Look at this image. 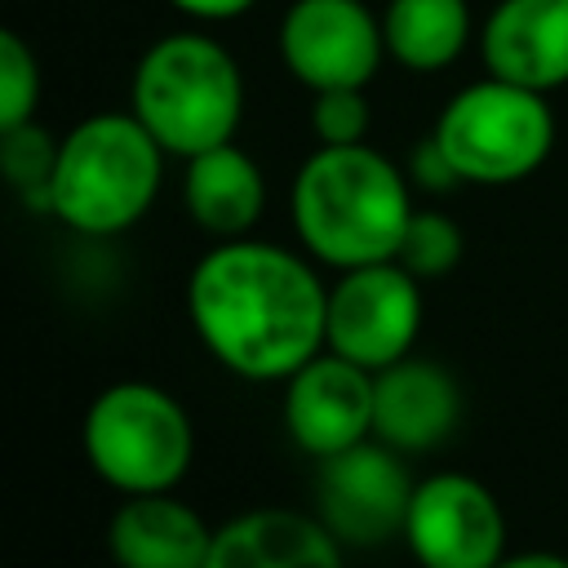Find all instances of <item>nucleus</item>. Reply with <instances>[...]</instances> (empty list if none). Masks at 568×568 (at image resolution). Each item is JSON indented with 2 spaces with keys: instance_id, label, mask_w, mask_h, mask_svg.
Listing matches in <instances>:
<instances>
[{
  "instance_id": "nucleus-1",
  "label": "nucleus",
  "mask_w": 568,
  "mask_h": 568,
  "mask_svg": "<svg viewBox=\"0 0 568 568\" xmlns=\"http://www.w3.org/2000/svg\"><path fill=\"white\" fill-rule=\"evenodd\" d=\"M186 311L217 364L248 382H275L320 355L328 333V288L288 248L226 240L186 280Z\"/></svg>"
},
{
  "instance_id": "nucleus-2",
  "label": "nucleus",
  "mask_w": 568,
  "mask_h": 568,
  "mask_svg": "<svg viewBox=\"0 0 568 568\" xmlns=\"http://www.w3.org/2000/svg\"><path fill=\"white\" fill-rule=\"evenodd\" d=\"M413 217L404 173L373 146H320L293 178V226L311 257L351 271L390 262Z\"/></svg>"
},
{
  "instance_id": "nucleus-3",
  "label": "nucleus",
  "mask_w": 568,
  "mask_h": 568,
  "mask_svg": "<svg viewBox=\"0 0 568 568\" xmlns=\"http://www.w3.org/2000/svg\"><path fill=\"white\" fill-rule=\"evenodd\" d=\"M160 169L164 146L133 111L89 115L58 142L49 213L80 235H115L151 209Z\"/></svg>"
},
{
  "instance_id": "nucleus-4",
  "label": "nucleus",
  "mask_w": 568,
  "mask_h": 568,
  "mask_svg": "<svg viewBox=\"0 0 568 568\" xmlns=\"http://www.w3.org/2000/svg\"><path fill=\"white\" fill-rule=\"evenodd\" d=\"M133 115L164 151L182 160L231 142L244 115V80L235 58L195 31L155 40L133 71Z\"/></svg>"
},
{
  "instance_id": "nucleus-5",
  "label": "nucleus",
  "mask_w": 568,
  "mask_h": 568,
  "mask_svg": "<svg viewBox=\"0 0 568 568\" xmlns=\"http://www.w3.org/2000/svg\"><path fill=\"white\" fill-rule=\"evenodd\" d=\"M195 453L186 408L155 382H115L84 413V457L120 493H169Z\"/></svg>"
},
{
  "instance_id": "nucleus-6",
  "label": "nucleus",
  "mask_w": 568,
  "mask_h": 568,
  "mask_svg": "<svg viewBox=\"0 0 568 568\" xmlns=\"http://www.w3.org/2000/svg\"><path fill=\"white\" fill-rule=\"evenodd\" d=\"M430 138L453 160L462 182L506 186L528 178L550 155L555 115L537 89L488 75L448 98Z\"/></svg>"
},
{
  "instance_id": "nucleus-7",
  "label": "nucleus",
  "mask_w": 568,
  "mask_h": 568,
  "mask_svg": "<svg viewBox=\"0 0 568 568\" xmlns=\"http://www.w3.org/2000/svg\"><path fill=\"white\" fill-rule=\"evenodd\" d=\"M417 328H422V284L395 257L351 266L328 288L324 346L368 373H382L395 359H404L417 342Z\"/></svg>"
},
{
  "instance_id": "nucleus-8",
  "label": "nucleus",
  "mask_w": 568,
  "mask_h": 568,
  "mask_svg": "<svg viewBox=\"0 0 568 568\" xmlns=\"http://www.w3.org/2000/svg\"><path fill=\"white\" fill-rule=\"evenodd\" d=\"M413 479L399 462V448L359 439L333 457H320L315 475V515L342 546H382L404 532Z\"/></svg>"
},
{
  "instance_id": "nucleus-9",
  "label": "nucleus",
  "mask_w": 568,
  "mask_h": 568,
  "mask_svg": "<svg viewBox=\"0 0 568 568\" xmlns=\"http://www.w3.org/2000/svg\"><path fill=\"white\" fill-rule=\"evenodd\" d=\"M404 541L422 568H497L506 559V515L479 479L444 470L413 488Z\"/></svg>"
},
{
  "instance_id": "nucleus-10",
  "label": "nucleus",
  "mask_w": 568,
  "mask_h": 568,
  "mask_svg": "<svg viewBox=\"0 0 568 568\" xmlns=\"http://www.w3.org/2000/svg\"><path fill=\"white\" fill-rule=\"evenodd\" d=\"M382 53V18L364 0H293L280 22V58L311 93L364 89Z\"/></svg>"
},
{
  "instance_id": "nucleus-11",
  "label": "nucleus",
  "mask_w": 568,
  "mask_h": 568,
  "mask_svg": "<svg viewBox=\"0 0 568 568\" xmlns=\"http://www.w3.org/2000/svg\"><path fill=\"white\" fill-rule=\"evenodd\" d=\"M284 426L315 462L373 439V373L342 359L337 351L311 355L297 373H288Z\"/></svg>"
},
{
  "instance_id": "nucleus-12",
  "label": "nucleus",
  "mask_w": 568,
  "mask_h": 568,
  "mask_svg": "<svg viewBox=\"0 0 568 568\" xmlns=\"http://www.w3.org/2000/svg\"><path fill=\"white\" fill-rule=\"evenodd\" d=\"M484 67L524 89L568 84V0H501L479 36Z\"/></svg>"
},
{
  "instance_id": "nucleus-13",
  "label": "nucleus",
  "mask_w": 568,
  "mask_h": 568,
  "mask_svg": "<svg viewBox=\"0 0 568 568\" xmlns=\"http://www.w3.org/2000/svg\"><path fill=\"white\" fill-rule=\"evenodd\" d=\"M462 417L457 382L430 359H395L373 373V435L399 453H426L453 435Z\"/></svg>"
},
{
  "instance_id": "nucleus-14",
  "label": "nucleus",
  "mask_w": 568,
  "mask_h": 568,
  "mask_svg": "<svg viewBox=\"0 0 568 568\" xmlns=\"http://www.w3.org/2000/svg\"><path fill=\"white\" fill-rule=\"evenodd\" d=\"M204 568H342V541L320 515L248 510L213 532Z\"/></svg>"
},
{
  "instance_id": "nucleus-15",
  "label": "nucleus",
  "mask_w": 568,
  "mask_h": 568,
  "mask_svg": "<svg viewBox=\"0 0 568 568\" xmlns=\"http://www.w3.org/2000/svg\"><path fill=\"white\" fill-rule=\"evenodd\" d=\"M213 532L200 510L169 493H129L111 515L106 546L115 568H204Z\"/></svg>"
},
{
  "instance_id": "nucleus-16",
  "label": "nucleus",
  "mask_w": 568,
  "mask_h": 568,
  "mask_svg": "<svg viewBox=\"0 0 568 568\" xmlns=\"http://www.w3.org/2000/svg\"><path fill=\"white\" fill-rule=\"evenodd\" d=\"M182 195H186V213L195 217V226L217 235V240H240L266 209L262 169L235 142H222V146L191 155L186 178H182Z\"/></svg>"
},
{
  "instance_id": "nucleus-17",
  "label": "nucleus",
  "mask_w": 568,
  "mask_h": 568,
  "mask_svg": "<svg viewBox=\"0 0 568 568\" xmlns=\"http://www.w3.org/2000/svg\"><path fill=\"white\" fill-rule=\"evenodd\" d=\"M386 53L408 71H444L470 36L466 0H390L382 13Z\"/></svg>"
},
{
  "instance_id": "nucleus-18",
  "label": "nucleus",
  "mask_w": 568,
  "mask_h": 568,
  "mask_svg": "<svg viewBox=\"0 0 568 568\" xmlns=\"http://www.w3.org/2000/svg\"><path fill=\"white\" fill-rule=\"evenodd\" d=\"M0 164L4 178L13 182V191L27 200V209L49 213V182H53V164H58V142L36 129L31 120L18 129H0Z\"/></svg>"
},
{
  "instance_id": "nucleus-19",
  "label": "nucleus",
  "mask_w": 568,
  "mask_h": 568,
  "mask_svg": "<svg viewBox=\"0 0 568 568\" xmlns=\"http://www.w3.org/2000/svg\"><path fill=\"white\" fill-rule=\"evenodd\" d=\"M462 226L444 213H417L408 217L404 235H399V248H395V262L404 271H413L417 280H435V275H448L457 262H462Z\"/></svg>"
},
{
  "instance_id": "nucleus-20",
  "label": "nucleus",
  "mask_w": 568,
  "mask_h": 568,
  "mask_svg": "<svg viewBox=\"0 0 568 568\" xmlns=\"http://www.w3.org/2000/svg\"><path fill=\"white\" fill-rule=\"evenodd\" d=\"M40 102V67L22 36H0V129H18L31 120Z\"/></svg>"
},
{
  "instance_id": "nucleus-21",
  "label": "nucleus",
  "mask_w": 568,
  "mask_h": 568,
  "mask_svg": "<svg viewBox=\"0 0 568 568\" xmlns=\"http://www.w3.org/2000/svg\"><path fill=\"white\" fill-rule=\"evenodd\" d=\"M311 129L320 146H351L368 133V98L364 89H320L311 98Z\"/></svg>"
},
{
  "instance_id": "nucleus-22",
  "label": "nucleus",
  "mask_w": 568,
  "mask_h": 568,
  "mask_svg": "<svg viewBox=\"0 0 568 568\" xmlns=\"http://www.w3.org/2000/svg\"><path fill=\"white\" fill-rule=\"evenodd\" d=\"M413 178L426 186V191H448V186H457L462 178H457V169H453V160L439 151V142L435 138H426L417 151H413Z\"/></svg>"
},
{
  "instance_id": "nucleus-23",
  "label": "nucleus",
  "mask_w": 568,
  "mask_h": 568,
  "mask_svg": "<svg viewBox=\"0 0 568 568\" xmlns=\"http://www.w3.org/2000/svg\"><path fill=\"white\" fill-rule=\"evenodd\" d=\"M169 4L182 13H195V18H235V13L253 9L257 0H169Z\"/></svg>"
},
{
  "instance_id": "nucleus-24",
  "label": "nucleus",
  "mask_w": 568,
  "mask_h": 568,
  "mask_svg": "<svg viewBox=\"0 0 568 568\" xmlns=\"http://www.w3.org/2000/svg\"><path fill=\"white\" fill-rule=\"evenodd\" d=\"M497 568H568V559L550 550H528V555H506Z\"/></svg>"
}]
</instances>
